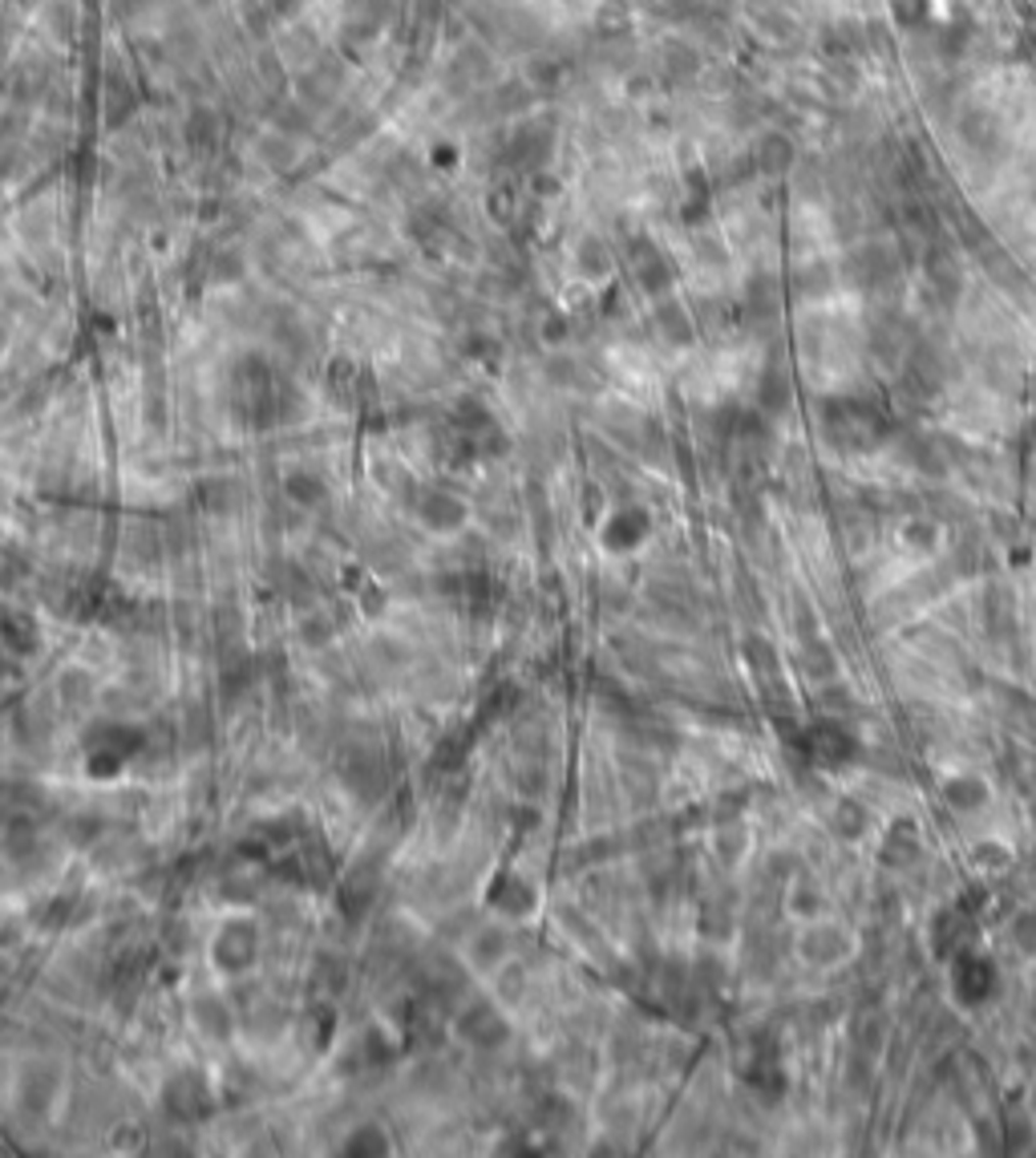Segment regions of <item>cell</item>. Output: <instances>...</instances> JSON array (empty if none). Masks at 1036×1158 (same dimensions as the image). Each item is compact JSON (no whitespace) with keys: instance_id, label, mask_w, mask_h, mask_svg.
Masks as SVG:
<instances>
[{"instance_id":"32","label":"cell","mask_w":1036,"mask_h":1158,"mask_svg":"<svg viewBox=\"0 0 1036 1158\" xmlns=\"http://www.w3.org/2000/svg\"><path fill=\"white\" fill-rule=\"evenodd\" d=\"M215 134H219L215 114H207V110H195V114H191V122H187V142H191V150H199V154L215 150Z\"/></svg>"},{"instance_id":"41","label":"cell","mask_w":1036,"mask_h":1158,"mask_svg":"<svg viewBox=\"0 0 1036 1158\" xmlns=\"http://www.w3.org/2000/svg\"><path fill=\"white\" fill-rule=\"evenodd\" d=\"M1013 939L1021 952H1036V912H1021L1013 920Z\"/></svg>"},{"instance_id":"4","label":"cell","mask_w":1036,"mask_h":1158,"mask_svg":"<svg viewBox=\"0 0 1036 1158\" xmlns=\"http://www.w3.org/2000/svg\"><path fill=\"white\" fill-rule=\"evenodd\" d=\"M951 988L959 1005H984L996 993V964L972 948L951 956Z\"/></svg>"},{"instance_id":"24","label":"cell","mask_w":1036,"mask_h":1158,"mask_svg":"<svg viewBox=\"0 0 1036 1158\" xmlns=\"http://www.w3.org/2000/svg\"><path fill=\"white\" fill-rule=\"evenodd\" d=\"M195 1021H199V1029H203L207 1038H215V1042H228L231 1029H235V1017H231V1009L219 997H203V1001L195 1005Z\"/></svg>"},{"instance_id":"7","label":"cell","mask_w":1036,"mask_h":1158,"mask_svg":"<svg viewBox=\"0 0 1036 1158\" xmlns=\"http://www.w3.org/2000/svg\"><path fill=\"white\" fill-rule=\"evenodd\" d=\"M920 855H923L920 826H916L911 818H895V822L887 826L883 842H879V863L891 867V871H907V867L920 863Z\"/></svg>"},{"instance_id":"11","label":"cell","mask_w":1036,"mask_h":1158,"mask_svg":"<svg viewBox=\"0 0 1036 1158\" xmlns=\"http://www.w3.org/2000/svg\"><path fill=\"white\" fill-rule=\"evenodd\" d=\"M90 912H94V900H90V896H82V891H61V896H49V900L37 908V924L61 931V927L86 924Z\"/></svg>"},{"instance_id":"13","label":"cell","mask_w":1036,"mask_h":1158,"mask_svg":"<svg viewBox=\"0 0 1036 1158\" xmlns=\"http://www.w3.org/2000/svg\"><path fill=\"white\" fill-rule=\"evenodd\" d=\"M968 939H972V916H964V912H939L935 916V924H931V952L939 960L959 956L968 948Z\"/></svg>"},{"instance_id":"39","label":"cell","mask_w":1036,"mask_h":1158,"mask_svg":"<svg viewBox=\"0 0 1036 1158\" xmlns=\"http://www.w3.org/2000/svg\"><path fill=\"white\" fill-rule=\"evenodd\" d=\"M984 616H988V624H992L996 632L1017 624V616H1013V599H1008V595H1000V591H988V599H984Z\"/></svg>"},{"instance_id":"38","label":"cell","mask_w":1036,"mask_h":1158,"mask_svg":"<svg viewBox=\"0 0 1036 1158\" xmlns=\"http://www.w3.org/2000/svg\"><path fill=\"white\" fill-rule=\"evenodd\" d=\"M607 263H611V259H607V247H603L599 239H583V243H579V268H583L587 276H603Z\"/></svg>"},{"instance_id":"34","label":"cell","mask_w":1036,"mask_h":1158,"mask_svg":"<svg viewBox=\"0 0 1036 1158\" xmlns=\"http://www.w3.org/2000/svg\"><path fill=\"white\" fill-rule=\"evenodd\" d=\"M470 741H474V733L470 729H458V733H450L438 750H434V766H442V770H458L461 758L470 754Z\"/></svg>"},{"instance_id":"6","label":"cell","mask_w":1036,"mask_h":1158,"mask_svg":"<svg viewBox=\"0 0 1036 1158\" xmlns=\"http://www.w3.org/2000/svg\"><path fill=\"white\" fill-rule=\"evenodd\" d=\"M255 952H259V927L251 920H228L219 927L215 944H211V960L219 972H243L255 964Z\"/></svg>"},{"instance_id":"20","label":"cell","mask_w":1036,"mask_h":1158,"mask_svg":"<svg viewBox=\"0 0 1036 1158\" xmlns=\"http://www.w3.org/2000/svg\"><path fill=\"white\" fill-rule=\"evenodd\" d=\"M644 535H648V515H644V511H620V515L603 527V547H611V551H632Z\"/></svg>"},{"instance_id":"23","label":"cell","mask_w":1036,"mask_h":1158,"mask_svg":"<svg viewBox=\"0 0 1036 1158\" xmlns=\"http://www.w3.org/2000/svg\"><path fill=\"white\" fill-rule=\"evenodd\" d=\"M1008 863H1013V855H1008V847L996 842V838H984V842H976V847L968 851V867H972V875H980V879L1004 875Z\"/></svg>"},{"instance_id":"8","label":"cell","mask_w":1036,"mask_h":1158,"mask_svg":"<svg viewBox=\"0 0 1036 1158\" xmlns=\"http://www.w3.org/2000/svg\"><path fill=\"white\" fill-rule=\"evenodd\" d=\"M458 1033L470 1045H478V1049H498V1045L510 1038V1025H506V1017H502L494 1005L474 1001L458 1017Z\"/></svg>"},{"instance_id":"29","label":"cell","mask_w":1036,"mask_h":1158,"mask_svg":"<svg viewBox=\"0 0 1036 1158\" xmlns=\"http://www.w3.org/2000/svg\"><path fill=\"white\" fill-rule=\"evenodd\" d=\"M49 1098H53V1073H29L20 1081V1106L29 1114H45L49 1110Z\"/></svg>"},{"instance_id":"33","label":"cell","mask_w":1036,"mask_h":1158,"mask_svg":"<svg viewBox=\"0 0 1036 1158\" xmlns=\"http://www.w3.org/2000/svg\"><path fill=\"white\" fill-rule=\"evenodd\" d=\"M854 1045H858L862 1053H879V1049L887 1045V1017H879V1013H867V1017H858Z\"/></svg>"},{"instance_id":"35","label":"cell","mask_w":1036,"mask_h":1158,"mask_svg":"<svg viewBox=\"0 0 1036 1158\" xmlns=\"http://www.w3.org/2000/svg\"><path fill=\"white\" fill-rule=\"evenodd\" d=\"M360 1057H364V1065H389L397 1057V1049H393V1042L381 1029H368L364 1042H360Z\"/></svg>"},{"instance_id":"40","label":"cell","mask_w":1036,"mask_h":1158,"mask_svg":"<svg viewBox=\"0 0 1036 1158\" xmlns=\"http://www.w3.org/2000/svg\"><path fill=\"white\" fill-rule=\"evenodd\" d=\"M790 912L794 916H818L822 912V896H818V887H806V879H798L794 883V896H790Z\"/></svg>"},{"instance_id":"10","label":"cell","mask_w":1036,"mask_h":1158,"mask_svg":"<svg viewBox=\"0 0 1036 1158\" xmlns=\"http://www.w3.org/2000/svg\"><path fill=\"white\" fill-rule=\"evenodd\" d=\"M373 900H377V875L368 871V863H356L352 871H345V879L337 887V908H341L345 920L356 924V920L368 916Z\"/></svg>"},{"instance_id":"28","label":"cell","mask_w":1036,"mask_h":1158,"mask_svg":"<svg viewBox=\"0 0 1036 1158\" xmlns=\"http://www.w3.org/2000/svg\"><path fill=\"white\" fill-rule=\"evenodd\" d=\"M345 1155L352 1158H364V1155H389V1135L381 1130V1126H373V1122H364V1126H356L352 1135L345 1139V1147H341Z\"/></svg>"},{"instance_id":"2","label":"cell","mask_w":1036,"mask_h":1158,"mask_svg":"<svg viewBox=\"0 0 1036 1158\" xmlns=\"http://www.w3.org/2000/svg\"><path fill=\"white\" fill-rule=\"evenodd\" d=\"M142 741H146V733L134 729V725H121V721L94 725L90 737H86V770L94 778H114V774H121V766L142 750Z\"/></svg>"},{"instance_id":"26","label":"cell","mask_w":1036,"mask_h":1158,"mask_svg":"<svg viewBox=\"0 0 1036 1158\" xmlns=\"http://www.w3.org/2000/svg\"><path fill=\"white\" fill-rule=\"evenodd\" d=\"M304 90H300V98L304 102H312V106H329L333 98H337V90H341V78L329 69V65H312L308 74H304V82H300Z\"/></svg>"},{"instance_id":"44","label":"cell","mask_w":1036,"mask_h":1158,"mask_svg":"<svg viewBox=\"0 0 1036 1158\" xmlns=\"http://www.w3.org/2000/svg\"><path fill=\"white\" fill-rule=\"evenodd\" d=\"M660 325L669 329L673 341H685V337H689V321H685L677 308H660Z\"/></svg>"},{"instance_id":"21","label":"cell","mask_w":1036,"mask_h":1158,"mask_svg":"<svg viewBox=\"0 0 1036 1158\" xmlns=\"http://www.w3.org/2000/svg\"><path fill=\"white\" fill-rule=\"evenodd\" d=\"M345 782L352 786V794H360V799L381 794V786H385V770H381L377 754H352V758L345 762Z\"/></svg>"},{"instance_id":"37","label":"cell","mask_w":1036,"mask_h":1158,"mask_svg":"<svg viewBox=\"0 0 1036 1158\" xmlns=\"http://www.w3.org/2000/svg\"><path fill=\"white\" fill-rule=\"evenodd\" d=\"M903 543L911 547V551H923V556H931L935 547H939V531H935V523H907L903 527Z\"/></svg>"},{"instance_id":"22","label":"cell","mask_w":1036,"mask_h":1158,"mask_svg":"<svg viewBox=\"0 0 1036 1158\" xmlns=\"http://www.w3.org/2000/svg\"><path fill=\"white\" fill-rule=\"evenodd\" d=\"M798 665H802V673H806L809 681H834V673H838V657H834V648L822 640V636H806L802 640V657H798Z\"/></svg>"},{"instance_id":"17","label":"cell","mask_w":1036,"mask_h":1158,"mask_svg":"<svg viewBox=\"0 0 1036 1158\" xmlns=\"http://www.w3.org/2000/svg\"><path fill=\"white\" fill-rule=\"evenodd\" d=\"M547 154H551V130H547V126H523V130H514L510 142H506V158H510L514 166H535V162H543Z\"/></svg>"},{"instance_id":"1","label":"cell","mask_w":1036,"mask_h":1158,"mask_svg":"<svg viewBox=\"0 0 1036 1158\" xmlns=\"http://www.w3.org/2000/svg\"><path fill=\"white\" fill-rule=\"evenodd\" d=\"M790 741H794V750H798L806 762L822 766V770H842V766L858 762V754H862V745H858L854 729H850V725H842L838 717L809 721L806 729H798Z\"/></svg>"},{"instance_id":"43","label":"cell","mask_w":1036,"mask_h":1158,"mask_svg":"<svg viewBox=\"0 0 1036 1158\" xmlns=\"http://www.w3.org/2000/svg\"><path fill=\"white\" fill-rule=\"evenodd\" d=\"M304 640H308V644H329V640H333V624H329L325 616L304 620Z\"/></svg>"},{"instance_id":"9","label":"cell","mask_w":1036,"mask_h":1158,"mask_svg":"<svg viewBox=\"0 0 1036 1158\" xmlns=\"http://www.w3.org/2000/svg\"><path fill=\"white\" fill-rule=\"evenodd\" d=\"M798 952H802V960H806V964L830 968V964L846 960V952H850V935L834 924H809L806 931L798 935Z\"/></svg>"},{"instance_id":"45","label":"cell","mask_w":1036,"mask_h":1158,"mask_svg":"<svg viewBox=\"0 0 1036 1158\" xmlns=\"http://www.w3.org/2000/svg\"><path fill=\"white\" fill-rule=\"evenodd\" d=\"M798 632H802V640H806V636H818V612L806 608L802 599H798Z\"/></svg>"},{"instance_id":"14","label":"cell","mask_w":1036,"mask_h":1158,"mask_svg":"<svg viewBox=\"0 0 1036 1158\" xmlns=\"http://www.w3.org/2000/svg\"><path fill=\"white\" fill-rule=\"evenodd\" d=\"M417 515H422V523H426V527H434V531H458L461 523L470 519L465 502H461L458 494H446V490H430V494H422Z\"/></svg>"},{"instance_id":"12","label":"cell","mask_w":1036,"mask_h":1158,"mask_svg":"<svg viewBox=\"0 0 1036 1158\" xmlns=\"http://www.w3.org/2000/svg\"><path fill=\"white\" fill-rule=\"evenodd\" d=\"M486 904H490L494 912L510 916V920H523V916H531V912H535L539 896H535V887H531L527 879L498 875V879H494V887H490V896H486Z\"/></svg>"},{"instance_id":"25","label":"cell","mask_w":1036,"mask_h":1158,"mask_svg":"<svg viewBox=\"0 0 1036 1158\" xmlns=\"http://www.w3.org/2000/svg\"><path fill=\"white\" fill-rule=\"evenodd\" d=\"M284 494H288L292 502H300V506H320V502L329 498V486H325V478L312 474V470H292V474L284 478Z\"/></svg>"},{"instance_id":"16","label":"cell","mask_w":1036,"mask_h":1158,"mask_svg":"<svg viewBox=\"0 0 1036 1158\" xmlns=\"http://www.w3.org/2000/svg\"><path fill=\"white\" fill-rule=\"evenodd\" d=\"M389 12H393V4H389V0H345L348 37L368 41L373 33H381V29L389 25Z\"/></svg>"},{"instance_id":"36","label":"cell","mask_w":1036,"mask_h":1158,"mask_svg":"<svg viewBox=\"0 0 1036 1158\" xmlns=\"http://www.w3.org/2000/svg\"><path fill=\"white\" fill-rule=\"evenodd\" d=\"M506 956V935L498 931V927H490V931H482L478 939H474V960L478 964H494V960H502Z\"/></svg>"},{"instance_id":"5","label":"cell","mask_w":1036,"mask_h":1158,"mask_svg":"<svg viewBox=\"0 0 1036 1158\" xmlns=\"http://www.w3.org/2000/svg\"><path fill=\"white\" fill-rule=\"evenodd\" d=\"M741 653H745V661H749V669H753V681H757V689H761V701L770 705V709H786L790 705V693H786V677H782V665H778V648L766 640V636H757V632H749L745 636V644H741Z\"/></svg>"},{"instance_id":"15","label":"cell","mask_w":1036,"mask_h":1158,"mask_svg":"<svg viewBox=\"0 0 1036 1158\" xmlns=\"http://www.w3.org/2000/svg\"><path fill=\"white\" fill-rule=\"evenodd\" d=\"M0 644L8 653L24 657V653H33L41 644V624L29 612H20V608H4L0 612Z\"/></svg>"},{"instance_id":"47","label":"cell","mask_w":1036,"mask_h":1158,"mask_svg":"<svg viewBox=\"0 0 1036 1158\" xmlns=\"http://www.w3.org/2000/svg\"><path fill=\"white\" fill-rule=\"evenodd\" d=\"M822 705H834V709H850V693H846L842 685H826V693H822Z\"/></svg>"},{"instance_id":"30","label":"cell","mask_w":1036,"mask_h":1158,"mask_svg":"<svg viewBox=\"0 0 1036 1158\" xmlns=\"http://www.w3.org/2000/svg\"><path fill=\"white\" fill-rule=\"evenodd\" d=\"M259 158H263L272 171H288V166L296 162V146H292V138H288L284 130H276L272 138L259 142Z\"/></svg>"},{"instance_id":"27","label":"cell","mask_w":1036,"mask_h":1158,"mask_svg":"<svg viewBox=\"0 0 1036 1158\" xmlns=\"http://www.w3.org/2000/svg\"><path fill=\"white\" fill-rule=\"evenodd\" d=\"M712 847H717V859H721L725 867H733V863L745 855L749 834H745V826H741L737 818H725V822L717 826V834H712Z\"/></svg>"},{"instance_id":"3","label":"cell","mask_w":1036,"mask_h":1158,"mask_svg":"<svg viewBox=\"0 0 1036 1158\" xmlns=\"http://www.w3.org/2000/svg\"><path fill=\"white\" fill-rule=\"evenodd\" d=\"M162 1106L170 1118L179 1122H207L215 1114V1094H211V1081L199 1073V1069H183L175 1077H166L162 1085Z\"/></svg>"},{"instance_id":"19","label":"cell","mask_w":1036,"mask_h":1158,"mask_svg":"<svg viewBox=\"0 0 1036 1158\" xmlns=\"http://www.w3.org/2000/svg\"><path fill=\"white\" fill-rule=\"evenodd\" d=\"M943 803L955 814L984 811V803H988V782H984V778H972V774H955V778L943 782Z\"/></svg>"},{"instance_id":"18","label":"cell","mask_w":1036,"mask_h":1158,"mask_svg":"<svg viewBox=\"0 0 1036 1158\" xmlns=\"http://www.w3.org/2000/svg\"><path fill=\"white\" fill-rule=\"evenodd\" d=\"M830 834L842 842H858L871 834V811L858 799H838L830 811Z\"/></svg>"},{"instance_id":"42","label":"cell","mask_w":1036,"mask_h":1158,"mask_svg":"<svg viewBox=\"0 0 1036 1158\" xmlns=\"http://www.w3.org/2000/svg\"><path fill=\"white\" fill-rule=\"evenodd\" d=\"M308 1017L316 1021V1045L325 1049V1045L333 1042V1025H337V1017H333V1009H325V1005H320V1009H312Z\"/></svg>"},{"instance_id":"31","label":"cell","mask_w":1036,"mask_h":1158,"mask_svg":"<svg viewBox=\"0 0 1036 1158\" xmlns=\"http://www.w3.org/2000/svg\"><path fill=\"white\" fill-rule=\"evenodd\" d=\"M636 280H640L648 292H660V288H669V263L648 247V251L636 255Z\"/></svg>"},{"instance_id":"46","label":"cell","mask_w":1036,"mask_h":1158,"mask_svg":"<svg viewBox=\"0 0 1036 1158\" xmlns=\"http://www.w3.org/2000/svg\"><path fill=\"white\" fill-rule=\"evenodd\" d=\"M360 599H364V612H381V608H385V595H381L377 583H364V587H360Z\"/></svg>"}]
</instances>
